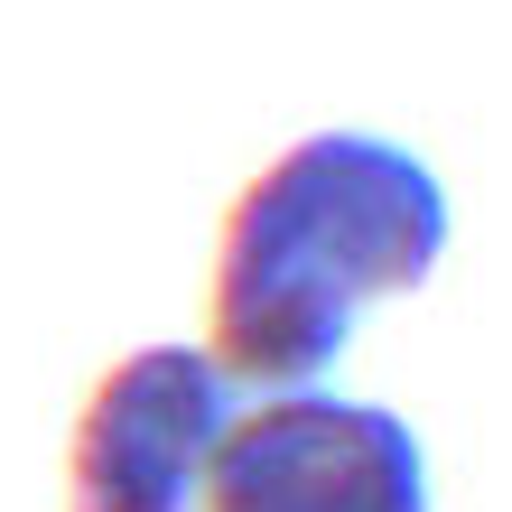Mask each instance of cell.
<instances>
[{"instance_id": "6da1fadb", "label": "cell", "mask_w": 512, "mask_h": 512, "mask_svg": "<svg viewBox=\"0 0 512 512\" xmlns=\"http://www.w3.org/2000/svg\"><path fill=\"white\" fill-rule=\"evenodd\" d=\"M447 261V187L401 140L308 131L224 215L215 243V364L261 391H317L373 298L419 289Z\"/></svg>"}, {"instance_id": "7a4b0ae2", "label": "cell", "mask_w": 512, "mask_h": 512, "mask_svg": "<svg viewBox=\"0 0 512 512\" xmlns=\"http://www.w3.org/2000/svg\"><path fill=\"white\" fill-rule=\"evenodd\" d=\"M196 503L205 512H429V457H419L410 419L382 401L280 391L224 429Z\"/></svg>"}, {"instance_id": "3957f363", "label": "cell", "mask_w": 512, "mask_h": 512, "mask_svg": "<svg viewBox=\"0 0 512 512\" xmlns=\"http://www.w3.org/2000/svg\"><path fill=\"white\" fill-rule=\"evenodd\" d=\"M224 429H233V373L205 345L122 354L75 419L66 512H196Z\"/></svg>"}]
</instances>
